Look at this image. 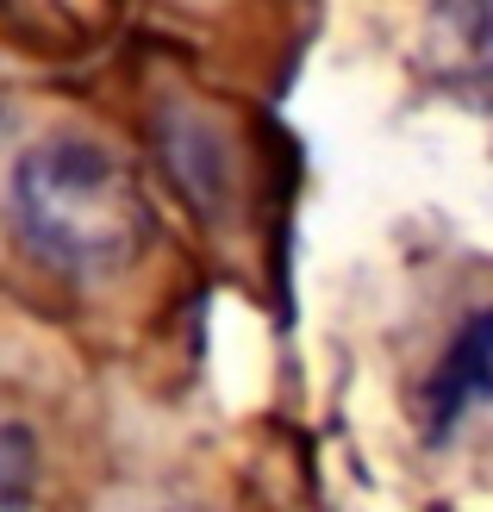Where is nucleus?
<instances>
[{"label":"nucleus","mask_w":493,"mask_h":512,"mask_svg":"<svg viewBox=\"0 0 493 512\" xmlns=\"http://www.w3.org/2000/svg\"><path fill=\"white\" fill-rule=\"evenodd\" d=\"M13 225L44 269L75 281H113L150 250V200L100 138L57 132L13 163Z\"/></svg>","instance_id":"nucleus-1"},{"label":"nucleus","mask_w":493,"mask_h":512,"mask_svg":"<svg viewBox=\"0 0 493 512\" xmlns=\"http://www.w3.org/2000/svg\"><path fill=\"white\" fill-rule=\"evenodd\" d=\"M481 406H493V306H475V313L450 331L437 369L425 375L419 425H425L431 444H444L481 413Z\"/></svg>","instance_id":"nucleus-2"},{"label":"nucleus","mask_w":493,"mask_h":512,"mask_svg":"<svg viewBox=\"0 0 493 512\" xmlns=\"http://www.w3.org/2000/svg\"><path fill=\"white\" fill-rule=\"evenodd\" d=\"M456 25H462V44H469L475 75L493 88V0H456Z\"/></svg>","instance_id":"nucleus-3"}]
</instances>
